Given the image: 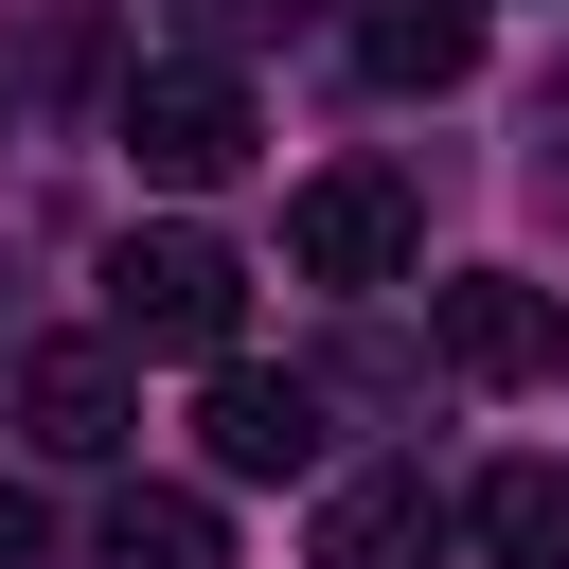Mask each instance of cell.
Wrapping results in <instances>:
<instances>
[{
  "label": "cell",
  "instance_id": "obj_8",
  "mask_svg": "<svg viewBox=\"0 0 569 569\" xmlns=\"http://www.w3.org/2000/svg\"><path fill=\"white\" fill-rule=\"evenodd\" d=\"M356 71L373 89H462L480 71V0H356Z\"/></svg>",
  "mask_w": 569,
  "mask_h": 569
},
{
  "label": "cell",
  "instance_id": "obj_1",
  "mask_svg": "<svg viewBox=\"0 0 569 569\" xmlns=\"http://www.w3.org/2000/svg\"><path fill=\"white\" fill-rule=\"evenodd\" d=\"M231 320H249V267L213 249V231H124L107 249V338L124 356H231Z\"/></svg>",
  "mask_w": 569,
  "mask_h": 569
},
{
  "label": "cell",
  "instance_id": "obj_3",
  "mask_svg": "<svg viewBox=\"0 0 569 569\" xmlns=\"http://www.w3.org/2000/svg\"><path fill=\"white\" fill-rule=\"evenodd\" d=\"M427 338H445L462 391H533V373H569V302L516 284V267H445V284H427Z\"/></svg>",
  "mask_w": 569,
  "mask_h": 569
},
{
  "label": "cell",
  "instance_id": "obj_5",
  "mask_svg": "<svg viewBox=\"0 0 569 569\" xmlns=\"http://www.w3.org/2000/svg\"><path fill=\"white\" fill-rule=\"evenodd\" d=\"M18 427H36L53 462H124V427H142L124 338H36V356H18Z\"/></svg>",
  "mask_w": 569,
  "mask_h": 569
},
{
  "label": "cell",
  "instance_id": "obj_7",
  "mask_svg": "<svg viewBox=\"0 0 569 569\" xmlns=\"http://www.w3.org/2000/svg\"><path fill=\"white\" fill-rule=\"evenodd\" d=\"M427 551H445V480L427 462H373V480L320 498V569H427Z\"/></svg>",
  "mask_w": 569,
  "mask_h": 569
},
{
  "label": "cell",
  "instance_id": "obj_12",
  "mask_svg": "<svg viewBox=\"0 0 569 569\" xmlns=\"http://www.w3.org/2000/svg\"><path fill=\"white\" fill-rule=\"evenodd\" d=\"M0 569H36V498H0Z\"/></svg>",
  "mask_w": 569,
  "mask_h": 569
},
{
  "label": "cell",
  "instance_id": "obj_11",
  "mask_svg": "<svg viewBox=\"0 0 569 569\" xmlns=\"http://www.w3.org/2000/svg\"><path fill=\"white\" fill-rule=\"evenodd\" d=\"M178 18H196V36H231V53H249V36H302V18H320V0H178Z\"/></svg>",
  "mask_w": 569,
  "mask_h": 569
},
{
  "label": "cell",
  "instance_id": "obj_10",
  "mask_svg": "<svg viewBox=\"0 0 569 569\" xmlns=\"http://www.w3.org/2000/svg\"><path fill=\"white\" fill-rule=\"evenodd\" d=\"M107 569H231V533H213V498L124 480V498H107Z\"/></svg>",
  "mask_w": 569,
  "mask_h": 569
},
{
  "label": "cell",
  "instance_id": "obj_2",
  "mask_svg": "<svg viewBox=\"0 0 569 569\" xmlns=\"http://www.w3.org/2000/svg\"><path fill=\"white\" fill-rule=\"evenodd\" d=\"M124 160H142L160 196H213V178L249 160V89H231L213 53H160V71H124Z\"/></svg>",
  "mask_w": 569,
  "mask_h": 569
},
{
  "label": "cell",
  "instance_id": "obj_4",
  "mask_svg": "<svg viewBox=\"0 0 569 569\" xmlns=\"http://www.w3.org/2000/svg\"><path fill=\"white\" fill-rule=\"evenodd\" d=\"M409 249H427V213H409L391 160H338V178L284 196V267H302V284H391Z\"/></svg>",
  "mask_w": 569,
  "mask_h": 569
},
{
  "label": "cell",
  "instance_id": "obj_6",
  "mask_svg": "<svg viewBox=\"0 0 569 569\" xmlns=\"http://www.w3.org/2000/svg\"><path fill=\"white\" fill-rule=\"evenodd\" d=\"M196 445H213V480H320V391H302V373H249V356H213V391H196Z\"/></svg>",
  "mask_w": 569,
  "mask_h": 569
},
{
  "label": "cell",
  "instance_id": "obj_9",
  "mask_svg": "<svg viewBox=\"0 0 569 569\" xmlns=\"http://www.w3.org/2000/svg\"><path fill=\"white\" fill-rule=\"evenodd\" d=\"M462 533H480L498 569H569V462H498V480L462 498Z\"/></svg>",
  "mask_w": 569,
  "mask_h": 569
}]
</instances>
